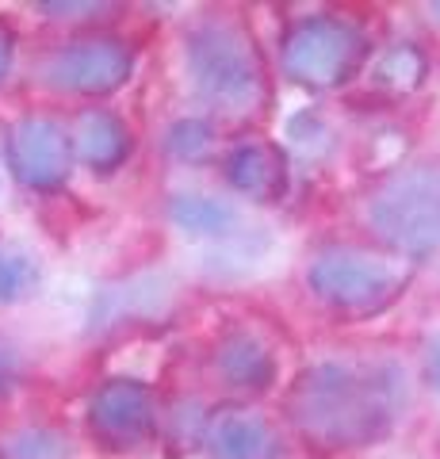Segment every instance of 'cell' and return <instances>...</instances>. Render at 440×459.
<instances>
[]
</instances>
